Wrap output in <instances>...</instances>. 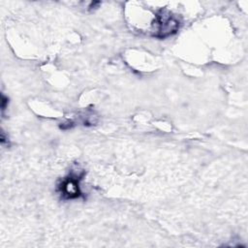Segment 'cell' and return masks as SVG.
Listing matches in <instances>:
<instances>
[{"instance_id": "obj_1", "label": "cell", "mask_w": 248, "mask_h": 248, "mask_svg": "<svg viewBox=\"0 0 248 248\" xmlns=\"http://www.w3.org/2000/svg\"><path fill=\"white\" fill-rule=\"evenodd\" d=\"M179 29V20L167 10H160L152 23L153 36L159 39L168 38Z\"/></svg>"}, {"instance_id": "obj_2", "label": "cell", "mask_w": 248, "mask_h": 248, "mask_svg": "<svg viewBox=\"0 0 248 248\" xmlns=\"http://www.w3.org/2000/svg\"><path fill=\"white\" fill-rule=\"evenodd\" d=\"M83 171L79 173V170H78L77 173H72L62 180L61 184L59 185V191L64 199L71 200L77 199L81 196L78 182L81 179Z\"/></svg>"}, {"instance_id": "obj_3", "label": "cell", "mask_w": 248, "mask_h": 248, "mask_svg": "<svg viewBox=\"0 0 248 248\" xmlns=\"http://www.w3.org/2000/svg\"><path fill=\"white\" fill-rule=\"evenodd\" d=\"M8 105V98L6 96H4V94L1 95V108H2V111L6 108Z\"/></svg>"}]
</instances>
